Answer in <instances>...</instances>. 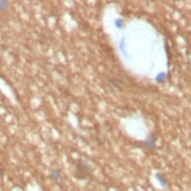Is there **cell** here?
Returning <instances> with one entry per match:
<instances>
[{"label": "cell", "instance_id": "3", "mask_svg": "<svg viewBox=\"0 0 191 191\" xmlns=\"http://www.w3.org/2000/svg\"><path fill=\"white\" fill-rule=\"evenodd\" d=\"M155 143H156V136L152 135V134L149 135V137L145 140V147L149 148V149H151V148H154Z\"/></svg>", "mask_w": 191, "mask_h": 191}, {"label": "cell", "instance_id": "6", "mask_svg": "<svg viewBox=\"0 0 191 191\" xmlns=\"http://www.w3.org/2000/svg\"><path fill=\"white\" fill-rule=\"evenodd\" d=\"M115 26L117 27V28H123V20H121V19H119V20H116L115 21Z\"/></svg>", "mask_w": 191, "mask_h": 191}, {"label": "cell", "instance_id": "4", "mask_svg": "<svg viewBox=\"0 0 191 191\" xmlns=\"http://www.w3.org/2000/svg\"><path fill=\"white\" fill-rule=\"evenodd\" d=\"M51 178L54 182H59L61 179V171L59 169H53L52 172H51Z\"/></svg>", "mask_w": 191, "mask_h": 191}, {"label": "cell", "instance_id": "1", "mask_svg": "<svg viewBox=\"0 0 191 191\" xmlns=\"http://www.w3.org/2000/svg\"><path fill=\"white\" fill-rule=\"evenodd\" d=\"M76 168H77V170H76V173H75V175H77V173H82V175H81V179H86L87 175H88L89 171H90V168H89L88 165H86V164H82V163L77 164Z\"/></svg>", "mask_w": 191, "mask_h": 191}, {"label": "cell", "instance_id": "5", "mask_svg": "<svg viewBox=\"0 0 191 191\" xmlns=\"http://www.w3.org/2000/svg\"><path fill=\"white\" fill-rule=\"evenodd\" d=\"M8 7V1L6 0H0V11H5Z\"/></svg>", "mask_w": 191, "mask_h": 191}, {"label": "cell", "instance_id": "2", "mask_svg": "<svg viewBox=\"0 0 191 191\" xmlns=\"http://www.w3.org/2000/svg\"><path fill=\"white\" fill-rule=\"evenodd\" d=\"M155 178L159 182V184H161L162 187H166V186H168V182H166V179L164 178V176H163L161 172H156V173H155Z\"/></svg>", "mask_w": 191, "mask_h": 191}]
</instances>
